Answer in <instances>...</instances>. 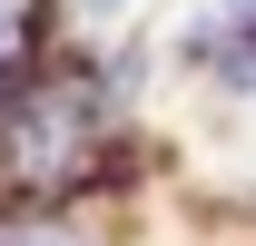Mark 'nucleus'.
I'll list each match as a JSON object with an SVG mask.
<instances>
[{
	"mask_svg": "<svg viewBox=\"0 0 256 246\" xmlns=\"http://www.w3.org/2000/svg\"><path fill=\"white\" fill-rule=\"evenodd\" d=\"M79 10H89L98 30H118V20H138V0H79Z\"/></svg>",
	"mask_w": 256,
	"mask_h": 246,
	"instance_id": "obj_3",
	"label": "nucleus"
},
{
	"mask_svg": "<svg viewBox=\"0 0 256 246\" xmlns=\"http://www.w3.org/2000/svg\"><path fill=\"white\" fill-rule=\"evenodd\" d=\"M20 20H30V0H0V60H10V40H20Z\"/></svg>",
	"mask_w": 256,
	"mask_h": 246,
	"instance_id": "obj_4",
	"label": "nucleus"
},
{
	"mask_svg": "<svg viewBox=\"0 0 256 246\" xmlns=\"http://www.w3.org/2000/svg\"><path fill=\"white\" fill-rule=\"evenodd\" d=\"M0 246H10V216H0Z\"/></svg>",
	"mask_w": 256,
	"mask_h": 246,
	"instance_id": "obj_6",
	"label": "nucleus"
},
{
	"mask_svg": "<svg viewBox=\"0 0 256 246\" xmlns=\"http://www.w3.org/2000/svg\"><path fill=\"white\" fill-rule=\"evenodd\" d=\"M10 246H89L69 216H10Z\"/></svg>",
	"mask_w": 256,
	"mask_h": 246,
	"instance_id": "obj_2",
	"label": "nucleus"
},
{
	"mask_svg": "<svg viewBox=\"0 0 256 246\" xmlns=\"http://www.w3.org/2000/svg\"><path fill=\"white\" fill-rule=\"evenodd\" d=\"M217 20L226 30H256V0H217Z\"/></svg>",
	"mask_w": 256,
	"mask_h": 246,
	"instance_id": "obj_5",
	"label": "nucleus"
},
{
	"mask_svg": "<svg viewBox=\"0 0 256 246\" xmlns=\"http://www.w3.org/2000/svg\"><path fill=\"white\" fill-rule=\"evenodd\" d=\"M98 138L108 108L89 79H30L0 98V178L20 197H69L79 178H98Z\"/></svg>",
	"mask_w": 256,
	"mask_h": 246,
	"instance_id": "obj_1",
	"label": "nucleus"
}]
</instances>
